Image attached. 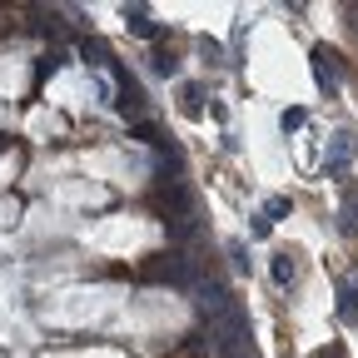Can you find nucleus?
<instances>
[{
	"mask_svg": "<svg viewBox=\"0 0 358 358\" xmlns=\"http://www.w3.org/2000/svg\"><path fill=\"white\" fill-rule=\"evenodd\" d=\"M134 35H155V20L145 10H134Z\"/></svg>",
	"mask_w": 358,
	"mask_h": 358,
	"instance_id": "423d86ee",
	"label": "nucleus"
},
{
	"mask_svg": "<svg viewBox=\"0 0 358 358\" xmlns=\"http://www.w3.org/2000/svg\"><path fill=\"white\" fill-rule=\"evenodd\" d=\"M115 80H120V95H124L120 105H124L129 115H140V105H145V100H140V90H134V80H129V75H124L120 65H115Z\"/></svg>",
	"mask_w": 358,
	"mask_h": 358,
	"instance_id": "f03ea898",
	"label": "nucleus"
},
{
	"mask_svg": "<svg viewBox=\"0 0 358 358\" xmlns=\"http://www.w3.org/2000/svg\"><path fill=\"white\" fill-rule=\"evenodd\" d=\"M185 110H204V95H199V85H185Z\"/></svg>",
	"mask_w": 358,
	"mask_h": 358,
	"instance_id": "39448f33",
	"label": "nucleus"
},
{
	"mask_svg": "<svg viewBox=\"0 0 358 358\" xmlns=\"http://www.w3.org/2000/svg\"><path fill=\"white\" fill-rule=\"evenodd\" d=\"M338 313H343V319H353V313H358V284H343V294H338Z\"/></svg>",
	"mask_w": 358,
	"mask_h": 358,
	"instance_id": "20e7f679",
	"label": "nucleus"
},
{
	"mask_svg": "<svg viewBox=\"0 0 358 358\" xmlns=\"http://www.w3.org/2000/svg\"><path fill=\"white\" fill-rule=\"evenodd\" d=\"M199 294H204V313H214V319H229V289H224L219 279H199Z\"/></svg>",
	"mask_w": 358,
	"mask_h": 358,
	"instance_id": "f257e3e1",
	"label": "nucleus"
},
{
	"mask_svg": "<svg viewBox=\"0 0 358 358\" xmlns=\"http://www.w3.org/2000/svg\"><path fill=\"white\" fill-rule=\"evenodd\" d=\"M268 274H274V284H294V259H289V254H274Z\"/></svg>",
	"mask_w": 358,
	"mask_h": 358,
	"instance_id": "7ed1b4c3",
	"label": "nucleus"
},
{
	"mask_svg": "<svg viewBox=\"0 0 358 358\" xmlns=\"http://www.w3.org/2000/svg\"><path fill=\"white\" fill-rule=\"evenodd\" d=\"M155 70H159V75H174L179 65H174V55H155Z\"/></svg>",
	"mask_w": 358,
	"mask_h": 358,
	"instance_id": "0eeeda50",
	"label": "nucleus"
}]
</instances>
